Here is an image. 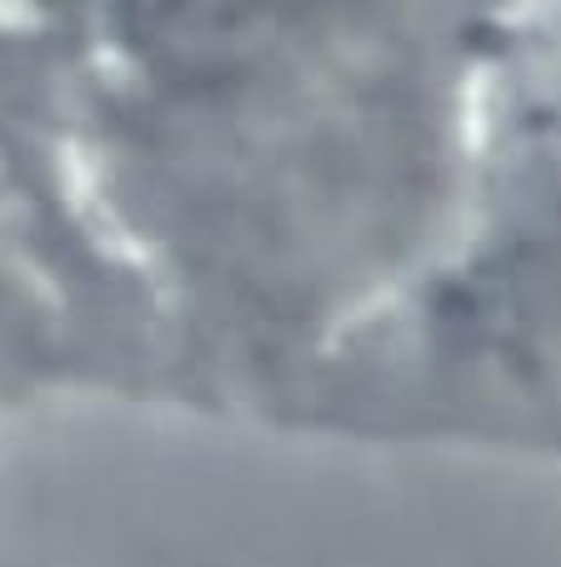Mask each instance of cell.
Returning <instances> with one entry per match:
<instances>
[{
    "label": "cell",
    "mask_w": 561,
    "mask_h": 567,
    "mask_svg": "<svg viewBox=\"0 0 561 567\" xmlns=\"http://www.w3.org/2000/svg\"><path fill=\"white\" fill-rule=\"evenodd\" d=\"M527 0H75L45 212L121 402L251 422L432 247Z\"/></svg>",
    "instance_id": "6da1fadb"
},
{
    "label": "cell",
    "mask_w": 561,
    "mask_h": 567,
    "mask_svg": "<svg viewBox=\"0 0 561 567\" xmlns=\"http://www.w3.org/2000/svg\"><path fill=\"white\" fill-rule=\"evenodd\" d=\"M557 0H527L446 226L251 422L376 452L557 462Z\"/></svg>",
    "instance_id": "7a4b0ae2"
},
{
    "label": "cell",
    "mask_w": 561,
    "mask_h": 567,
    "mask_svg": "<svg viewBox=\"0 0 561 567\" xmlns=\"http://www.w3.org/2000/svg\"><path fill=\"white\" fill-rule=\"evenodd\" d=\"M51 396H116V386L61 257L0 172V422Z\"/></svg>",
    "instance_id": "3957f363"
}]
</instances>
